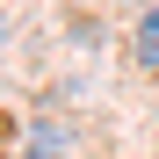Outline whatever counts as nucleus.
I'll list each match as a JSON object with an SVG mask.
<instances>
[{
  "label": "nucleus",
  "mask_w": 159,
  "mask_h": 159,
  "mask_svg": "<svg viewBox=\"0 0 159 159\" xmlns=\"http://www.w3.org/2000/svg\"><path fill=\"white\" fill-rule=\"evenodd\" d=\"M138 58H145V65H159V7L138 22Z\"/></svg>",
  "instance_id": "f257e3e1"
}]
</instances>
